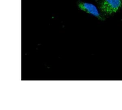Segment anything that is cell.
<instances>
[{
	"mask_svg": "<svg viewBox=\"0 0 122 110\" xmlns=\"http://www.w3.org/2000/svg\"><path fill=\"white\" fill-rule=\"evenodd\" d=\"M77 6L79 7V9L82 10L83 11H85L86 13H88L89 14L93 15L95 17H96L97 18L100 19L101 20H105V18H103V16L100 14V13L98 10L97 8L92 4L85 3V2H82V1H80L77 2Z\"/></svg>",
	"mask_w": 122,
	"mask_h": 110,
	"instance_id": "2",
	"label": "cell"
},
{
	"mask_svg": "<svg viewBox=\"0 0 122 110\" xmlns=\"http://www.w3.org/2000/svg\"><path fill=\"white\" fill-rule=\"evenodd\" d=\"M99 6L105 15H111L122 7V0H101Z\"/></svg>",
	"mask_w": 122,
	"mask_h": 110,
	"instance_id": "1",
	"label": "cell"
}]
</instances>
